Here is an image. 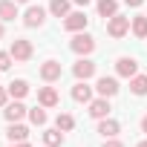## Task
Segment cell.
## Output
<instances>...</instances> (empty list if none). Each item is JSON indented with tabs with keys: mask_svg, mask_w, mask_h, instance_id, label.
Segmentation results:
<instances>
[{
	"mask_svg": "<svg viewBox=\"0 0 147 147\" xmlns=\"http://www.w3.org/2000/svg\"><path fill=\"white\" fill-rule=\"evenodd\" d=\"M69 49L75 52L78 58H90L92 52H95V38L84 29V32H75L72 35V40H69Z\"/></svg>",
	"mask_w": 147,
	"mask_h": 147,
	"instance_id": "obj_1",
	"label": "cell"
},
{
	"mask_svg": "<svg viewBox=\"0 0 147 147\" xmlns=\"http://www.w3.org/2000/svg\"><path fill=\"white\" fill-rule=\"evenodd\" d=\"M9 52H12L15 63H26V61L35 55V49H32V40H26V38H15V40H12V46H9Z\"/></svg>",
	"mask_w": 147,
	"mask_h": 147,
	"instance_id": "obj_2",
	"label": "cell"
},
{
	"mask_svg": "<svg viewBox=\"0 0 147 147\" xmlns=\"http://www.w3.org/2000/svg\"><path fill=\"white\" fill-rule=\"evenodd\" d=\"M46 15H49V9H43V6H29V9L23 12V26H26V29H40V26L46 23Z\"/></svg>",
	"mask_w": 147,
	"mask_h": 147,
	"instance_id": "obj_3",
	"label": "cell"
},
{
	"mask_svg": "<svg viewBox=\"0 0 147 147\" xmlns=\"http://www.w3.org/2000/svg\"><path fill=\"white\" fill-rule=\"evenodd\" d=\"M61 75H63V66H61V61L49 58V61H43V63H40V81H46V84H55V81H61Z\"/></svg>",
	"mask_w": 147,
	"mask_h": 147,
	"instance_id": "obj_4",
	"label": "cell"
},
{
	"mask_svg": "<svg viewBox=\"0 0 147 147\" xmlns=\"http://www.w3.org/2000/svg\"><path fill=\"white\" fill-rule=\"evenodd\" d=\"M72 75H75L78 81H90V78H95V61H90V58H78L75 63H72Z\"/></svg>",
	"mask_w": 147,
	"mask_h": 147,
	"instance_id": "obj_5",
	"label": "cell"
},
{
	"mask_svg": "<svg viewBox=\"0 0 147 147\" xmlns=\"http://www.w3.org/2000/svg\"><path fill=\"white\" fill-rule=\"evenodd\" d=\"M127 32H130V18L113 15V18L107 20V35H110V38H115V40H118V38H124Z\"/></svg>",
	"mask_w": 147,
	"mask_h": 147,
	"instance_id": "obj_6",
	"label": "cell"
},
{
	"mask_svg": "<svg viewBox=\"0 0 147 147\" xmlns=\"http://www.w3.org/2000/svg\"><path fill=\"white\" fill-rule=\"evenodd\" d=\"M118 78H113V75H101L98 81H95V92L98 95H104V98H113V95H118Z\"/></svg>",
	"mask_w": 147,
	"mask_h": 147,
	"instance_id": "obj_7",
	"label": "cell"
},
{
	"mask_svg": "<svg viewBox=\"0 0 147 147\" xmlns=\"http://www.w3.org/2000/svg\"><path fill=\"white\" fill-rule=\"evenodd\" d=\"M87 23H90V18H87L84 12H69V15L63 18V29L72 32V35H75V32H84Z\"/></svg>",
	"mask_w": 147,
	"mask_h": 147,
	"instance_id": "obj_8",
	"label": "cell"
},
{
	"mask_svg": "<svg viewBox=\"0 0 147 147\" xmlns=\"http://www.w3.org/2000/svg\"><path fill=\"white\" fill-rule=\"evenodd\" d=\"M115 72H118L121 78H133V75H138V61L130 58V55H121L115 61Z\"/></svg>",
	"mask_w": 147,
	"mask_h": 147,
	"instance_id": "obj_9",
	"label": "cell"
},
{
	"mask_svg": "<svg viewBox=\"0 0 147 147\" xmlns=\"http://www.w3.org/2000/svg\"><path fill=\"white\" fill-rule=\"evenodd\" d=\"M87 107H90V115H92L95 121H101V118H107V115H110V110H113V107H110V98H104V95H98V98H92V101H90Z\"/></svg>",
	"mask_w": 147,
	"mask_h": 147,
	"instance_id": "obj_10",
	"label": "cell"
},
{
	"mask_svg": "<svg viewBox=\"0 0 147 147\" xmlns=\"http://www.w3.org/2000/svg\"><path fill=\"white\" fill-rule=\"evenodd\" d=\"M38 104H40V107H46V110L58 107V104H61L58 90H55V87H40V90H38Z\"/></svg>",
	"mask_w": 147,
	"mask_h": 147,
	"instance_id": "obj_11",
	"label": "cell"
},
{
	"mask_svg": "<svg viewBox=\"0 0 147 147\" xmlns=\"http://www.w3.org/2000/svg\"><path fill=\"white\" fill-rule=\"evenodd\" d=\"M3 115H6V121L12 124V121H23V118L29 115V110H26V107H23L18 98H15V101H9V104L3 107Z\"/></svg>",
	"mask_w": 147,
	"mask_h": 147,
	"instance_id": "obj_12",
	"label": "cell"
},
{
	"mask_svg": "<svg viewBox=\"0 0 147 147\" xmlns=\"http://www.w3.org/2000/svg\"><path fill=\"white\" fill-rule=\"evenodd\" d=\"M98 133H101L104 138H115V136L121 133V124H118L115 118H110V115H107V118H101V121H98Z\"/></svg>",
	"mask_w": 147,
	"mask_h": 147,
	"instance_id": "obj_13",
	"label": "cell"
},
{
	"mask_svg": "<svg viewBox=\"0 0 147 147\" xmlns=\"http://www.w3.org/2000/svg\"><path fill=\"white\" fill-rule=\"evenodd\" d=\"M72 98H75L78 104H90L92 101V87L87 81H78L75 87H72Z\"/></svg>",
	"mask_w": 147,
	"mask_h": 147,
	"instance_id": "obj_14",
	"label": "cell"
},
{
	"mask_svg": "<svg viewBox=\"0 0 147 147\" xmlns=\"http://www.w3.org/2000/svg\"><path fill=\"white\" fill-rule=\"evenodd\" d=\"M6 138H9V141H26V138H29V127L20 124V121H12L9 130H6Z\"/></svg>",
	"mask_w": 147,
	"mask_h": 147,
	"instance_id": "obj_15",
	"label": "cell"
},
{
	"mask_svg": "<svg viewBox=\"0 0 147 147\" xmlns=\"http://www.w3.org/2000/svg\"><path fill=\"white\" fill-rule=\"evenodd\" d=\"M18 6L20 3H15V0H0V20H15V18H20V12H18Z\"/></svg>",
	"mask_w": 147,
	"mask_h": 147,
	"instance_id": "obj_16",
	"label": "cell"
},
{
	"mask_svg": "<svg viewBox=\"0 0 147 147\" xmlns=\"http://www.w3.org/2000/svg\"><path fill=\"white\" fill-rule=\"evenodd\" d=\"M72 12V0H49V15L52 18H66Z\"/></svg>",
	"mask_w": 147,
	"mask_h": 147,
	"instance_id": "obj_17",
	"label": "cell"
},
{
	"mask_svg": "<svg viewBox=\"0 0 147 147\" xmlns=\"http://www.w3.org/2000/svg\"><path fill=\"white\" fill-rule=\"evenodd\" d=\"M130 32L144 40V38H147V15H136V18L130 20Z\"/></svg>",
	"mask_w": 147,
	"mask_h": 147,
	"instance_id": "obj_18",
	"label": "cell"
},
{
	"mask_svg": "<svg viewBox=\"0 0 147 147\" xmlns=\"http://www.w3.org/2000/svg\"><path fill=\"white\" fill-rule=\"evenodd\" d=\"M9 95H12V98H18V101H20V98H26V95H29V81H23V78L12 81V84H9Z\"/></svg>",
	"mask_w": 147,
	"mask_h": 147,
	"instance_id": "obj_19",
	"label": "cell"
},
{
	"mask_svg": "<svg viewBox=\"0 0 147 147\" xmlns=\"http://www.w3.org/2000/svg\"><path fill=\"white\" fill-rule=\"evenodd\" d=\"M43 144H46V147H61V144H63V130H58V127L43 130Z\"/></svg>",
	"mask_w": 147,
	"mask_h": 147,
	"instance_id": "obj_20",
	"label": "cell"
},
{
	"mask_svg": "<svg viewBox=\"0 0 147 147\" xmlns=\"http://www.w3.org/2000/svg\"><path fill=\"white\" fill-rule=\"evenodd\" d=\"M130 92L133 95H147V75H133L130 78Z\"/></svg>",
	"mask_w": 147,
	"mask_h": 147,
	"instance_id": "obj_21",
	"label": "cell"
},
{
	"mask_svg": "<svg viewBox=\"0 0 147 147\" xmlns=\"http://www.w3.org/2000/svg\"><path fill=\"white\" fill-rule=\"evenodd\" d=\"M98 15L101 18H113V15H118V0H98Z\"/></svg>",
	"mask_w": 147,
	"mask_h": 147,
	"instance_id": "obj_22",
	"label": "cell"
},
{
	"mask_svg": "<svg viewBox=\"0 0 147 147\" xmlns=\"http://www.w3.org/2000/svg\"><path fill=\"white\" fill-rule=\"evenodd\" d=\"M29 121H32L35 127H43V124H46V107H40V104L32 107V110H29Z\"/></svg>",
	"mask_w": 147,
	"mask_h": 147,
	"instance_id": "obj_23",
	"label": "cell"
},
{
	"mask_svg": "<svg viewBox=\"0 0 147 147\" xmlns=\"http://www.w3.org/2000/svg\"><path fill=\"white\" fill-rule=\"evenodd\" d=\"M55 127H58V130H63V133H69L72 127H75V118H72L69 113H58V118H55Z\"/></svg>",
	"mask_w": 147,
	"mask_h": 147,
	"instance_id": "obj_24",
	"label": "cell"
},
{
	"mask_svg": "<svg viewBox=\"0 0 147 147\" xmlns=\"http://www.w3.org/2000/svg\"><path fill=\"white\" fill-rule=\"evenodd\" d=\"M15 63V58H12V52H0V72H6L9 66Z\"/></svg>",
	"mask_w": 147,
	"mask_h": 147,
	"instance_id": "obj_25",
	"label": "cell"
},
{
	"mask_svg": "<svg viewBox=\"0 0 147 147\" xmlns=\"http://www.w3.org/2000/svg\"><path fill=\"white\" fill-rule=\"evenodd\" d=\"M9 98H12V95H9V87H0V107H6Z\"/></svg>",
	"mask_w": 147,
	"mask_h": 147,
	"instance_id": "obj_26",
	"label": "cell"
},
{
	"mask_svg": "<svg viewBox=\"0 0 147 147\" xmlns=\"http://www.w3.org/2000/svg\"><path fill=\"white\" fill-rule=\"evenodd\" d=\"M104 147H124V141H118V138H104Z\"/></svg>",
	"mask_w": 147,
	"mask_h": 147,
	"instance_id": "obj_27",
	"label": "cell"
},
{
	"mask_svg": "<svg viewBox=\"0 0 147 147\" xmlns=\"http://www.w3.org/2000/svg\"><path fill=\"white\" fill-rule=\"evenodd\" d=\"M124 3H127V6H133V9H138V6L144 3V0H124Z\"/></svg>",
	"mask_w": 147,
	"mask_h": 147,
	"instance_id": "obj_28",
	"label": "cell"
},
{
	"mask_svg": "<svg viewBox=\"0 0 147 147\" xmlns=\"http://www.w3.org/2000/svg\"><path fill=\"white\" fill-rule=\"evenodd\" d=\"M12 147H32L29 141H12Z\"/></svg>",
	"mask_w": 147,
	"mask_h": 147,
	"instance_id": "obj_29",
	"label": "cell"
},
{
	"mask_svg": "<svg viewBox=\"0 0 147 147\" xmlns=\"http://www.w3.org/2000/svg\"><path fill=\"white\" fill-rule=\"evenodd\" d=\"M141 133H147V115L141 118Z\"/></svg>",
	"mask_w": 147,
	"mask_h": 147,
	"instance_id": "obj_30",
	"label": "cell"
},
{
	"mask_svg": "<svg viewBox=\"0 0 147 147\" xmlns=\"http://www.w3.org/2000/svg\"><path fill=\"white\" fill-rule=\"evenodd\" d=\"M72 3H78V6H87V3H90V0H72Z\"/></svg>",
	"mask_w": 147,
	"mask_h": 147,
	"instance_id": "obj_31",
	"label": "cell"
},
{
	"mask_svg": "<svg viewBox=\"0 0 147 147\" xmlns=\"http://www.w3.org/2000/svg\"><path fill=\"white\" fill-rule=\"evenodd\" d=\"M136 147H147V138H144V141H138V144H136Z\"/></svg>",
	"mask_w": 147,
	"mask_h": 147,
	"instance_id": "obj_32",
	"label": "cell"
},
{
	"mask_svg": "<svg viewBox=\"0 0 147 147\" xmlns=\"http://www.w3.org/2000/svg\"><path fill=\"white\" fill-rule=\"evenodd\" d=\"M3 32H6V29H3V20H0V38H3Z\"/></svg>",
	"mask_w": 147,
	"mask_h": 147,
	"instance_id": "obj_33",
	"label": "cell"
},
{
	"mask_svg": "<svg viewBox=\"0 0 147 147\" xmlns=\"http://www.w3.org/2000/svg\"><path fill=\"white\" fill-rule=\"evenodd\" d=\"M15 3H29V0H15Z\"/></svg>",
	"mask_w": 147,
	"mask_h": 147,
	"instance_id": "obj_34",
	"label": "cell"
}]
</instances>
